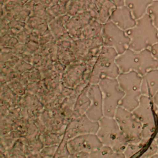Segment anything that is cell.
Instances as JSON below:
<instances>
[{"label": "cell", "instance_id": "1", "mask_svg": "<svg viewBox=\"0 0 158 158\" xmlns=\"http://www.w3.org/2000/svg\"><path fill=\"white\" fill-rule=\"evenodd\" d=\"M115 61L120 73L135 71L143 76L152 69H158V60L150 49L136 51L128 48L123 53L117 56Z\"/></svg>", "mask_w": 158, "mask_h": 158}, {"label": "cell", "instance_id": "2", "mask_svg": "<svg viewBox=\"0 0 158 158\" xmlns=\"http://www.w3.org/2000/svg\"><path fill=\"white\" fill-rule=\"evenodd\" d=\"M125 31L130 38L128 48L136 51L150 49L158 42V29L147 13L136 20L135 27Z\"/></svg>", "mask_w": 158, "mask_h": 158}, {"label": "cell", "instance_id": "3", "mask_svg": "<svg viewBox=\"0 0 158 158\" xmlns=\"http://www.w3.org/2000/svg\"><path fill=\"white\" fill-rule=\"evenodd\" d=\"M117 52L113 48L103 46L93 68L89 79L90 84H98L105 78H117L120 73L115 59Z\"/></svg>", "mask_w": 158, "mask_h": 158}, {"label": "cell", "instance_id": "4", "mask_svg": "<svg viewBox=\"0 0 158 158\" xmlns=\"http://www.w3.org/2000/svg\"><path fill=\"white\" fill-rule=\"evenodd\" d=\"M98 122L96 135L102 144L110 146L117 152H123L128 142L115 118L104 116Z\"/></svg>", "mask_w": 158, "mask_h": 158}, {"label": "cell", "instance_id": "5", "mask_svg": "<svg viewBox=\"0 0 158 158\" xmlns=\"http://www.w3.org/2000/svg\"><path fill=\"white\" fill-rule=\"evenodd\" d=\"M117 78L125 94L119 106L133 111L139 105V99L142 95L141 91L142 77L135 71H130L120 73Z\"/></svg>", "mask_w": 158, "mask_h": 158}, {"label": "cell", "instance_id": "6", "mask_svg": "<svg viewBox=\"0 0 158 158\" xmlns=\"http://www.w3.org/2000/svg\"><path fill=\"white\" fill-rule=\"evenodd\" d=\"M103 99L104 116L114 117L117 107L124 96L117 78H105L99 82Z\"/></svg>", "mask_w": 158, "mask_h": 158}, {"label": "cell", "instance_id": "7", "mask_svg": "<svg viewBox=\"0 0 158 158\" xmlns=\"http://www.w3.org/2000/svg\"><path fill=\"white\" fill-rule=\"evenodd\" d=\"M152 100L149 97L141 95L139 105L132 111L142 125L141 139L149 141L157 131L154 114Z\"/></svg>", "mask_w": 158, "mask_h": 158}, {"label": "cell", "instance_id": "8", "mask_svg": "<svg viewBox=\"0 0 158 158\" xmlns=\"http://www.w3.org/2000/svg\"><path fill=\"white\" fill-rule=\"evenodd\" d=\"M114 118L128 143H138L141 140L142 125L132 111L119 106Z\"/></svg>", "mask_w": 158, "mask_h": 158}, {"label": "cell", "instance_id": "9", "mask_svg": "<svg viewBox=\"0 0 158 158\" xmlns=\"http://www.w3.org/2000/svg\"><path fill=\"white\" fill-rule=\"evenodd\" d=\"M101 35L104 46L114 48L118 55L123 53L128 48L130 38L125 31L119 28L111 20L102 24Z\"/></svg>", "mask_w": 158, "mask_h": 158}, {"label": "cell", "instance_id": "10", "mask_svg": "<svg viewBox=\"0 0 158 158\" xmlns=\"http://www.w3.org/2000/svg\"><path fill=\"white\" fill-rule=\"evenodd\" d=\"M99 126V122L91 120L86 114L82 115L70 120L66 127L63 138L69 140L80 135L96 133Z\"/></svg>", "mask_w": 158, "mask_h": 158}, {"label": "cell", "instance_id": "11", "mask_svg": "<svg viewBox=\"0 0 158 158\" xmlns=\"http://www.w3.org/2000/svg\"><path fill=\"white\" fill-rule=\"evenodd\" d=\"M67 144L70 154L81 151L90 153L103 145L96 133H86L77 136L67 140Z\"/></svg>", "mask_w": 158, "mask_h": 158}, {"label": "cell", "instance_id": "12", "mask_svg": "<svg viewBox=\"0 0 158 158\" xmlns=\"http://www.w3.org/2000/svg\"><path fill=\"white\" fill-rule=\"evenodd\" d=\"M88 95L90 105L85 114L91 120L98 122L104 117L102 95L99 84H91Z\"/></svg>", "mask_w": 158, "mask_h": 158}, {"label": "cell", "instance_id": "13", "mask_svg": "<svg viewBox=\"0 0 158 158\" xmlns=\"http://www.w3.org/2000/svg\"><path fill=\"white\" fill-rule=\"evenodd\" d=\"M94 19L88 10L81 11L75 15L71 16L65 25V28L70 36L74 39H80L81 37L83 28Z\"/></svg>", "mask_w": 158, "mask_h": 158}, {"label": "cell", "instance_id": "14", "mask_svg": "<svg viewBox=\"0 0 158 158\" xmlns=\"http://www.w3.org/2000/svg\"><path fill=\"white\" fill-rule=\"evenodd\" d=\"M86 69L85 62L76 60L68 66L62 75V83L69 87L73 88L75 86L82 80L83 73Z\"/></svg>", "mask_w": 158, "mask_h": 158}, {"label": "cell", "instance_id": "15", "mask_svg": "<svg viewBox=\"0 0 158 158\" xmlns=\"http://www.w3.org/2000/svg\"><path fill=\"white\" fill-rule=\"evenodd\" d=\"M110 20L124 31L133 28L136 23V20L125 5L117 7L112 13Z\"/></svg>", "mask_w": 158, "mask_h": 158}, {"label": "cell", "instance_id": "16", "mask_svg": "<svg viewBox=\"0 0 158 158\" xmlns=\"http://www.w3.org/2000/svg\"><path fill=\"white\" fill-rule=\"evenodd\" d=\"M19 106L26 107L28 109L29 118L31 120L39 118L41 111L44 109V106L37 96L27 93L21 96Z\"/></svg>", "mask_w": 158, "mask_h": 158}, {"label": "cell", "instance_id": "17", "mask_svg": "<svg viewBox=\"0 0 158 158\" xmlns=\"http://www.w3.org/2000/svg\"><path fill=\"white\" fill-rule=\"evenodd\" d=\"M141 77V94L152 99L158 92V69H152Z\"/></svg>", "mask_w": 158, "mask_h": 158}, {"label": "cell", "instance_id": "18", "mask_svg": "<svg viewBox=\"0 0 158 158\" xmlns=\"http://www.w3.org/2000/svg\"><path fill=\"white\" fill-rule=\"evenodd\" d=\"M98 11L95 19L102 24L110 20L112 13L117 7L109 0H95Z\"/></svg>", "mask_w": 158, "mask_h": 158}, {"label": "cell", "instance_id": "19", "mask_svg": "<svg viewBox=\"0 0 158 158\" xmlns=\"http://www.w3.org/2000/svg\"><path fill=\"white\" fill-rule=\"evenodd\" d=\"M21 96L15 94L9 86L7 83H1V104L10 108L19 106Z\"/></svg>", "mask_w": 158, "mask_h": 158}, {"label": "cell", "instance_id": "20", "mask_svg": "<svg viewBox=\"0 0 158 158\" xmlns=\"http://www.w3.org/2000/svg\"><path fill=\"white\" fill-rule=\"evenodd\" d=\"M152 2L153 0H124L125 5L131 10L136 20L146 13L148 6Z\"/></svg>", "mask_w": 158, "mask_h": 158}, {"label": "cell", "instance_id": "21", "mask_svg": "<svg viewBox=\"0 0 158 158\" xmlns=\"http://www.w3.org/2000/svg\"><path fill=\"white\" fill-rule=\"evenodd\" d=\"M90 83L78 96L73 109V118L85 114L90 105V99L88 93Z\"/></svg>", "mask_w": 158, "mask_h": 158}, {"label": "cell", "instance_id": "22", "mask_svg": "<svg viewBox=\"0 0 158 158\" xmlns=\"http://www.w3.org/2000/svg\"><path fill=\"white\" fill-rule=\"evenodd\" d=\"M89 158H125L123 152H117L110 146L102 145L89 153Z\"/></svg>", "mask_w": 158, "mask_h": 158}, {"label": "cell", "instance_id": "23", "mask_svg": "<svg viewBox=\"0 0 158 158\" xmlns=\"http://www.w3.org/2000/svg\"><path fill=\"white\" fill-rule=\"evenodd\" d=\"M36 53L40 54L43 57L51 59L53 62L58 60V46L56 41H52L46 44L40 45Z\"/></svg>", "mask_w": 158, "mask_h": 158}, {"label": "cell", "instance_id": "24", "mask_svg": "<svg viewBox=\"0 0 158 158\" xmlns=\"http://www.w3.org/2000/svg\"><path fill=\"white\" fill-rule=\"evenodd\" d=\"M102 24L93 19L82 30L81 38L88 39L97 36L101 33Z\"/></svg>", "mask_w": 158, "mask_h": 158}, {"label": "cell", "instance_id": "25", "mask_svg": "<svg viewBox=\"0 0 158 158\" xmlns=\"http://www.w3.org/2000/svg\"><path fill=\"white\" fill-rule=\"evenodd\" d=\"M64 136V134L51 131L40 133L38 135L44 146L59 145L62 141Z\"/></svg>", "mask_w": 158, "mask_h": 158}, {"label": "cell", "instance_id": "26", "mask_svg": "<svg viewBox=\"0 0 158 158\" xmlns=\"http://www.w3.org/2000/svg\"><path fill=\"white\" fill-rule=\"evenodd\" d=\"M19 72L14 68L10 67L5 64L4 62H1V81L2 83H9L16 78Z\"/></svg>", "mask_w": 158, "mask_h": 158}, {"label": "cell", "instance_id": "27", "mask_svg": "<svg viewBox=\"0 0 158 158\" xmlns=\"http://www.w3.org/2000/svg\"><path fill=\"white\" fill-rule=\"evenodd\" d=\"M148 141L141 139V140L138 143H128L123 151L125 158L130 157L139 152L148 144Z\"/></svg>", "mask_w": 158, "mask_h": 158}, {"label": "cell", "instance_id": "28", "mask_svg": "<svg viewBox=\"0 0 158 158\" xmlns=\"http://www.w3.org/2000/svg\"><path fill=\"white\" fill-rule=\"evenodd\" d=\"M58 60L63 64L68 66L72 62H75L76 58L70 50V49H64L58 47Z\"/></svg>", "mask_w": 158, "mask_h": 158}, {"label": "cell", "instance_id": "29", "mask_svg": "<svg viewBox=\"0 0 158 158\" xmlns=\"http://www.w3.org/2000/svg\"><path fill=\"white\" fill-rule=\"evenodd\" d=\"M27 143L28 149L31 153H39L42 148L44 146L43 143L41 141L39 136L31 139H28L27 138Z\"/></svg>", "mask_w": 158, "mask_h": 158}, {"label": "cell", "instance_id": "30", "mask_svg": "<svg viewBox=\"0 0 158 158\" xmlns=\"http://www.w3.org/2000/svg\"><path fill=\"white\" fill-rule=\"evenodd\" d=\"M146 13L151 17L154 26L158 29V0H155L148 6Z\"/></svg>", "mask_w": 158, "mask_h": 158}, {"label": "cell", "instance_id": "31", "mask_svg": "<svg viewBox=\"0 0 158 158\" xmlns=\"http://www.w3.org/2000/svg\"><path fill=\"white\" fill-rule=\"evenodd\" d=\"M9 88L17 94L22 96L26 94V87L19 80L15 78L7 83Z\"/></svg>", "mask_w": 158, "mask_h": 158}, {"label": "cell", "instance_id": "32", "mask_svg": "<svg viewBox=\"0 0 158 158\" xmlns=\"http://www.w3.org/2000/svg\"><path fill=\"white\" fill-rule=\"evenodd\" d=\"M23 75L28 80V83L29 82L39 81L41 80H42L40 71L35 67L33 68L32 69L23 73Z\"/></svg>", "mask_w": 158, "mask_h": 158}, {"label": "cell", "instance_id": "33", "mask_svg": "<svg viewBox=\"0 0 158 158\" xmlns=\"http://www.w3.org/2000/svg\"><path fill=\"white\" fill-rule=\"evenodd\" d=\"M67 140L63 138L61 143L59 144L54 157H69L70 152L67 148Z\"/></svg>", "mask_w": 158, "mask_h": 158}, {"label": "cell", "instance_id": "34", "mask_svg": "<svg viewBox=\"0 0 158 158\" xmlns=\"http://www.w3.org/2000/svg\"><path fill=\"white\" fill-rule=\"evenodd\" d=\"M59 145L44 146L40 152L41 157H54Z\"/></svg>", "mask_w": 158, "mask_h": 158}, {"label": "cell", "instance_id": "35", "mask_svg": "<svg viewBox=\"0 0 158 158\" xmlns=\"http://www.w3.org/2000/svg\"><path fill=\"white\" fill-rule=\"evenodd\" d=\"M157 152H158V146L155 139L154 138L151 141V143H150V144L149 145L148 149L141 156V157L150 158V157H152Z\"/></svg>", "mask_w": 158, "mask_h": 158}, {"label": "cell", "instance_id": "36", "mask_svg": "<svg viewBox=\"0 0 158 158\" xmlns=\"http://www.w3.org/2000/svg\"><path fill=\"white\" fill-rule=\"evenodd\" d=\"M34 68L33 65L30 63L25 62L22 59H20L18 63L14 67V69L19 73L23 74L27 71H28Z\"/></svg>", "mask_w": 158, "mask_h": 158}, {"label": "cell", "instance_id": "37", "mask_svg": "<svg viewBox=\"0 0 158 158\" xmlns=\"http://www.w3.org/2000/svg\"><path fill=\"white\" fill-rule=\"evenodd\" d=\"M1 136L9 133L14 130L13 124L9 122L4 117H1Z\"/></svg>", "mask_w": 158, "mask_h": 158}, {"label": "cell", "instance_id": "38", "mask_svg": "<svg viewBox=\"0 0 158 158\" xmlns=\"http://www.w3.org/2000/svg\"><path fill=\"white\" fill-rule=\"evenodd\" d=\"M41 85V80L39 81L29 82L26 86V93L36 95Z\"/></svg>", "mask_w": 158, "mask_h": 158}, {"label": "cell", "instance_id": "39", "mask_svg": "<svg viewBox=\"0 0 158 158\" xmlns=\"http://www.w3.org/2000/svg\"><path fill=\"white\" fill-rule=\"evenodd\" d=\"M25 44V52L27 54H35L40 48V44L38 43L28 40Z\"/></svg>", "mask_w": 158, "mask_h": 158}, {"label": "cell", "instance_id": "40", "mask_svg": "<svg viewBox=\"0 0 158 158\" xmlns=\"http://www.w3.org/2000/svg\"><path fill=\"white\" fill-rule=\"evenodd\" d=\"M52 41H56L52 34L50 31L49 29L46 31L43 35H40V40H39V44L40 45H43L44 44H46L48 43H49Z\"/></svg>", "mask_w": 158, "mask_h": 158}, {"label": "cell", "instance_id": "41", "mask_svg": "<svg viewBox=\"0 0 158 158\" xmlns=\"http://www.w3.org/2000/svg\"><path fill=\"white\" fill-rule=\"evenodd\" d=\"M7 157H27L23 151L20 148L13 147L7 152Z\"/></svg>", "mask_w": 158, "mask_h": 158}, {"label": "cell", "instance_id": "42", "mask_svg": "<svg viewBox=\"0 0 158 158\" xmlns=\"http://www.w3.org/2000/svg\"><path fill=\"white\" fill-rule=\"evenodd\" d=\"M89 81L88 80H86L85 79H82L81 81H80L73 88L74 93L78 96L83 90L89 84Z\"/></svg>", "mask_w": 158, "mask_h": 158}, {"label": "cell", "instance_id": "43", "mask_svg": "<svg viewBox=\"0 0 158 158\" xmlns=\"http://www.w3.org/2000/svg\"><path fill=\"white\" fill-rule=\"evenodd\" d=\"M12 52L15 56L20 59L25 52V44L19 43L15 47L12 48Z\"/></svg>", "mask_w": 158, "mask_h": 158}, {"label": "cell", "instance_id": "44", "mask_svg": "<svg viewBox=\"0 0 158 158\" xmlns=\"http://www.w3.org/2000/svg\"><path fill=\"white\" fill-rule=\"evenodd\" d=\"M29 33L23 28L22 30H21L16 36V38H17L18 41L20 43H26L28 39Z\"/></svg>", "mask_w": 158, "mask_h": 158}, {"label": "cell", "instance_id": "45", "mask_svg": "<svg viewBox=\"0 0 158 158\" xmlns=\"http://www.w3.org/2000/svg\"><path fill=\"white\" fill-rule=\"evenodd\" d=\"M67 66L63 64L59 60L54 62V68L57 71V73H59L60 75H62V73L64 72L65 70L66 69Z\"/></svg>", "mask_w": 158, "mask_h": 158}, {"label": "cell", "instance_id": "46", "mask_svg": "<svg viewBox=\"0 0 158 158\" xmlns=\"http://www.w3.org/2000/svg\"><path fill=\"white\" fill-rule=\"evenodd\" d=\"M89 152L81 151H78L74 153L70 154L69 157L71 158H89Z\"/></svg>", "mask_w": 158, "mask_h": 158}, {"label": "cell", "instance_id": "47", "mask_svg": "<svg viewBox=\"0 0 158 158\" xmlns=\"http://www.w3.org/2000/svg\"><path fill=\"white\" fill-rule=\"evenodd\" d=\"M73 92H74L73 88H69V87L64 85L62 83V87H61V89H60V93L62 96H64L65 98V97H67V96L71 95L72 94H73Z\"/></svg>", "mask_w": 158, "mask_h": 158}, {"label": "cell", "instance_id": "48", "mask_svg": "<svg viewBox=\"0 0 158 158\" xmlns=\"http://www.w3.org/2000/svg\"><path fill=\"white\" fill-rule=\"evenodd\" d=\"M19 43V42L16 37L11 36L6 41V43H4V44L2 46H7V47H10V48H14Z\"/></svg>", "mask_w": 158, "mask_h": 158}, {"label": "cell", "instance_id": "49", "mask_svg": "<svg viewBox=\"0 0 158 158\" xmlns=\"http://www.w3.org/2000/svg\"><path fill=\"white\" fill-rule=\"evenodd\" d=\"M152 100L154 109L156 114L157 118L158 120V92L154 96Z\"/></svg>", "mask_w": 158, "mask_h": 158}, {"label": "cell", "instance_id": "50", "mask_svg": "<svg viewBox=\"0 0 158 158\" xmlns=\"http://www.w3.org/2000/svg\"><path fill=\"white\" fill-rule=\"evenodd\" d=\"M20 59L17 56H15L13 58H12L10 60H8L7 62H4L6 65L10 67H12V68H14V67L15 66V65L18 63V62L19 61Z\"/></svg>", "mask_w": 158, "mask_h": 158}, {"label": "cell", "instance_id": "51", "mask_svg": "<svg viewBox=\"0 0 158 158\" xmlns=\"http://www.w3.org/2000/svg\"><path fill=\"white\" fill-rule=\"evenodd\" d=\"M9 112V108L4 104H1V117L6 116Z\"/></svg>", "mask_w": 158, "mask_h": 158}, {"label": "cell", "instance_id": "52", "mask_svg": "<svg viewBox=\"0 0 158 158\" xmlns=\"http://www.w3.org/2000/svg\"><path fill=\"white\" fill-rule=\"evenodd\" d=\"M150 50L154 57L158 60V42L151 46Z\"/></svg>", "mask_w": 158, "mask_h": 158}, {"label": "cell", "instance_id": "53", "mask_svg": "<svg viewBox=\"0 0 158 158\" xmlns=\"http://www.w3.org/2000/svg\"><path fill=\"white\" fill-rule=\"evenodd\" d=\"M115 4L116 7H119L125 5L124 0H109Z\"/></svg>", "mask_w": 158, "mask_h": 158}, {"label": "cell", "instance_id": "54", "mask_svg": "<svg viewBox=\"0 0 158 158\" xmlns=\"http://www.w3.org/2000/svg\"><path fill=\"white\" fill-rule=\"evenodd\" d=\"M154 139H155V140H156V143H157V146H158V138H154ZM157 153H158V152H157Z\"/></svg>", "mask_w": 158, "mask_h": 158}]
</instances>
